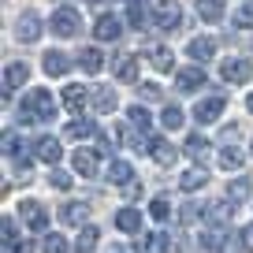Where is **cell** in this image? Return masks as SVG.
Listing matches in <instances>:
<instances>
[{
    "instance_id": "cell-1",
    "label": "cell",
    "mask_w": 253,
    "mask_h": 253,
    "mask_svg": "<svg viewBox=\"0 0 253 253\" xmlns=\"http://www.w3.org/2000/svg\"><path fill=\"white\" fill-rule=\"evenodd\" d=\"M19 112H23V123H48L56 116V97L48 89H30L23 97V108Z\"/></svg>"
},
{
    "instance_id": "cell-2",
    "label": "cell",
    "mask_w": 253,
    "mask_h": 253,
    "mask_svg": "<svg viewBox=\"0 0 253 253\" xmlns=\"http://www.w3.org/2000/svg\"><path fill=\"white\" fill-rule=\"evenodd\" d=\"M48 26H52L56 38H79L82 19H79V11H75V8H56L52 19H48Z\"/></svg>"
},
{
    "instance_id": "cell-3",
    "label": "cell",
    "mask_w": 253,
    "mask_h": 253,
    "mask_svg": "<svg viewBox=\"0 0 253 253\" xmlns=\"http://www.w3.org/2000/svg\"><path fill=\"white\" fill-rule=\"evenodd\" d=\"M153 23H157L160 30H179V23H182L179 0H157V8H153Z\"/></svg>"
},
{
    "instance_id": "cell-4",
    "label": "cell",
    "mask_w": 253,
    "mask_h": 253,
    "mask_svg": "<svg viewBox=\"0 0 253 253\" xmlns=\"http://www.w3.org/2000/svg\"><path fill=\"white\" fill-rule=\"evenodd\" d=\"M220 75H223L227 82H235V86H242V82L253 79V63L235 56V60H223V63H220Z\"/></svg>"
},
{
    "instance_id": "cell-5",
    "label": "cell",
    "mask_w": 253,
    "mask_h": 253,
    "mask_svg": "<svg viewBox=\"0 0 253 253\" xmlns=\"http://www.w3.org/2000/svg\"><path fill=\"white\" fill-rule=\"evenodd\" d=\"M223 93H212V97H201L198 101V108H194V119H198V123H216V119H220V112H223Z\"/></svg>"
},
{
    "instance_id": "cell-6",
    "label": "cell",
    "mask_w": 253,
    "mask_h": 253,
    "mask_svg": "<svg viewBox=\"0 0 253 253\" xmlns=\"http://www.w3.org/2000/svg\"><path fill=\"white\" fill-rule=\"evenodd\" d=\"M19 216H23V223H26L30 231H45V227H48V209L41 205V201H23Z\"/></svg>"
},
{
    "instance_id": "cell-7",
    "label": "cell",
    "mask_w": 253,
    "mask_h": 253,
    "mask_svg": "<svg viewBox=\"0 0 253 253\" xmlns=\"http://www.w3.org/2000/svg\"><path fill=\"white\" fill-rule=\"evenodd\" d=\"M201 86H205V71H201V67H182V71H175V89H179V93H198Z\"/></svg>"
},
{
    "instance_id": "cell-8",
    "label": "cell",
    "mask_w": 253,
    "mask_h": 253,
    "mask_svg": "<svg viewBox=\"0 0 253 253\" xmlns=\"http://www.w3.org/2000/svg\"><path fill=\"white\" fill-rule=\"evenodd\" d=\"M26 79H30V67H26V63H8V67H4V101L11 97V89L26 86Z\"/></svg>"
},
{
    "instance_id": "cell-9",
    "label": "cell",
    "mask_w": 253,
    "mask_h": 253,
    "mask_svg": "<svg viewBox=\"0 0 253 253\" xmlns=\"http://www.w3.org/2000/svg\"><path fill=\"white\" fill-rule=\"evenodd\" d=\"M34 157L45 160V164H56V160L63 157V149H60V142H56L52 134H45V138H38V142H34Z\"/></svg>"
},
{
    "instance_id": "cell-10",
    "label": "cell",
    "mask_w": 253,
    "mask_h": 253,
    "mask_svg": "<svg viewBox=\"0 0 253 253\" xmlns=\"http://www.w3.org/2000/svg\"><path fill=\"white\" fill-rule=\"evenodd\" d=\"M145 153H149L153 160H157V164H175V149H171V142H168V138H149V142H145Z\"/></svg>"
},
{
    "instance_id": "cell-11",
    "label": "cell",
    "mask_w": 253,
    "mask_h": 253,
    "mask_svg": "<svg viewBox=\"0 0 253 253\" xmlns=\"http://www.w3.org/2000/svg\"><path fill=\"white\" fill-rule=\"evenodd\" d=\"M112 75L119 82H134L138 79V60L134 56H112Z\"/></svg>"
},
{
    "instance_id": "cell-12",
    "label": "cell",
    "mask_w": 253,
    "mask_h": 253,
    "mask_svg": "<svg viewBox=\"0 0 253 253\" xmlns=\"http://www.w3.org/2000/svg\"><path fill=\"white\" fill-rule=\"evenodd\" d=\"M93 34L101 41H116L119 34H123V19H119V15H101V19H97V26H93Z\"/></svg>"
},
{
    "instance_id": "cell-13",
    "label": "cell",
    "mask_w": 253,
    "mask_h": 253,
    "mask_svg": "<svg viewBox=\"0 0 253 253\" xmlns=\"http://www.w3.org/2000/svg\"><path fill=\"white\" fill-rule=\"evenodd\" d=\"M41 67H45V75H52V79H63V75L71 71V60L52 48V52H45V63H41Z\"/></svg>"
},
{
    "instance_id": "cell-14",
    "label": "cell",
    "mask_w": 253,
    "mask_h": 253,
    "mask_svg": "<svg viewBox=\"0 0 253 253\" xmlns=\"http://www.w3.org/2000/svg\"><path fill=\"white\" fill-rule=\"evenodd\" d=\"M149 19H153V11L145 8V0H130V4H126V23L134 26V30H145Z\"/></svg>"
},
{
    "instance_id": "cell-15",
    "label": "cell",
    "mask_w": 253,
    "mask_h": 253,
    "mask_svg": "<svg viewBox=\"0 0 253 253\" xmlns=\"http://www.w3.org/2000/svg\"><path fill=\"white\" fill-rule=\"evenodd\" d=\"M19 41H26V45H34V41H38L41 38V19L38 15H23V19H19Z\"/></svg>"
},
{
    "instance_id": "cell-16",
    "label": "cell",
    "mask_w": 253,
    "mask_h": 253,
    "mask_svg": "<svg viewBox=\"0 0 253 253\" xmlns=\"http://www.w3.org/2000/svg\"><path fill=\"white\" fill-rule=\"evenodd\" d=\"M75 171L86 175V179H93L97 175V149H79L75 153Z\"/></svg>"
},
{
    "instance_id": "cell-17",
    "label": "cell",
    "mask_w": 253,
    "mask_h": 253,
    "mask_svg": "<svg viewBox=\"0 0 253 253\" xmlns=\"http://www.w3.org/2000/svg\"><path fill=\"white\" fill-rule=\"evenodd\" d=\"M86 212H89V205H86V201H67V205L60 209V220L75 227V223H86Z\"/></svg>"
},
{
    "instance_id": "cell-18",
    "label": "cell",
    "mask_w": 253,
    "mask_h": 253,
    "mask_svg": "<svg viewBox=\"0 0 253 253\" xmlns=\"http://www.w3.org/2000/svg\"><path fill=\"white\" fill-rule=\"evenodd\" d=\"M209 149H212V145H209V138H201V134H190V138H186V157H190V160L205 164V160H209Z\"/></svg>"
},
{
    "instance_id": "cell-19",
    "label": "cell",
    "mask_w": 253,
    "mask_h": 253,
    "mask_svg": "<svg viewBox=\"0 0 253 253\" xmlns=\"http://www.w3.org/2000/svg\"><path fill=\"white\" fill-rule=\"evenodd\" d=\"M116 227L126 231V235H134V231L142 227V212H138V209H119L116 212Z\"/></svg>"
},
{
    "instance_id": "cell-20",
    "label": "cell",
    "mask_w": 253,
    "mask_h": 253,
    "mask_svg": "<svg viewBox=\"0 0 253 253\" xmlns=\"http://www.w3.org/2000/svg\"><path fill=\"white\" fill-rule=\"evenodd\" d=\"M186 52H190V60H212L216 56V41L212 38H194Z\"/></svg>"
},
{
    "instance_id": "cell-21",
    "label": "cell",
    "mask_w": 253,
    "mask_h": 253,
    "mask_svg": "<svg viewBox=\"0 0 253 253\" xmlns=\"http://www.w3.org/2000/svg\"><path fill=\"white\" fill-rule=\"evenodd\" d=\"M63 104H67V112L82 116V108H86V86H67L63 89Z\"/></svg>"
},
{
    "instance_id": "cell-22",
    "label": "cell",
    "mask_w": 253,
    "mask_h": 253,
    "mask_svg": "<svg viewBox=\"0 0 253 253\" xmlns=\"http://www.w3.org/2000/svg\"><path fill=\"white\" fill-rule=\"evenodd\" d=\"M79 67H82L86 75H97V71L104 67V56H101V48H82V52H79Z\"/></svg>"
},
{
    "instance_id": "cell-23",
    "label": "cell",
    "mask_w": 253,
    "mask_h": 253,
    "mask_svg": "<svg viewBox=\"0 0 253 253\" xmlns=\"http://www.w3.org/2000/svg\"><path fill=\"white\" fill-rule=\"evenodd\" d=\"M130 179H134V171H130L126 160H112V164H108V182H116V186H130Z\"/></svg>"
},
{
    "instance_id": "cell-24",
    "label": "cell",
    "mask_w": 253,
    "mask_h": 253,
    "mask_svg": "<svg viewBox=\"0 0 253 253\" xmlns=\"http://www.w3.org/2000/svg\"><path fill=\"white\" fill-rule=\"evenodd\" d=\"M145 56H149V63L157 67V71H175V56L168 52L164 45H153V48H149Z\"/></svg>"
},
{
    "instance_id": "cell-25",
    "label": "cell",
    "mask_w": 253,
    "mask_h": 253,
    "mask_svg": "<svg viewBox=\"0 0 253 253\" xmlns=\"http://www.w3.org/2000/svg\"><path fill=\"white\" fill-rule=\"evenodd\" d=\"M89 104H93L97 112H112V108H116V89H108V86H97L93 93H89Z\"/></svg>"
},
{
    "instance_id": "cell-26",
    "label": "cell",
    "mask_w": 253,
    "mask_h": 253,
    "mask_svg": "<svg viewBox=\"0 0 253 253\" xmlns=\"http://www.w3.org/2000/svg\"><path fill=\"white\" fill-rule=\"evenodd\" d=\"M201 246H205L209 253H223V250H227V231H223V227H209L205 238H201Z\"/></svg>"
},
{
    "instance_id": "cell-27",
    "label": "cell",
    "mask_w": 253,
    "mask_h": 253,
    "mask_svg": "<svg viewBox=\"0 0 253 253\" xmlns=\"http://www.w3.org/2000/svg\"><path fill=\"white\" fill-rule=\"evenodd\" d=\"M67 138H97V123L93 119H71V123H67Z\"/></svg>"
},
{
    "instance_id": "cell-28",
    "label": "cell",
    "mask_w": 253,
    "mask_h": 253,
    "mask_svg": "<svg viewBox=\"0 0 253 253\" xmlns=\"http://www.w3.org/2000/svg\"><path fill=\"white\" fill-rule=\"evenodd\" d=\"M198 15L205 23H220L223 19V0H198Z\"/></svg>"
},
{
    "instance_id": "cell-29",
    "label": "cell",
    "mask_w": 253,
    "mask_h": 253,
    "mask_svg": "<svg viewBox=\"0 0 253 253\" xmlns=\"http://www.w3.org/2000/svg\"><path fill=\"white\" fill-rule=\"evenodd\" d=\"M97 238H101V231H97V227H82L79 242H75V253H93L97 250Z\"/></svg>"
},
{
    "instance_id": "cell-30",
    "label": "cell",
    "mask_w": 253,
    "mask_h": 253,
    "mask_svg": "<svg viewBox=\"0 0 253 253\" xmlns=\"http://www.w3.org/2000/svg\"><path fill=\"white\" fill-rule=\"evenodd\" d=\"M126 119H130V126H134V130H145V134H149V126H153V116H149V112L142 108V104H134V108L126 112Z\"/></svg>"
},
{
    "instance_id": "cell-31",
    "label": "cell",
    "mask_w": 253,
    "mask_h": 253,
    "mask_svg": "<svg viewBox=\"0 0 253 253\" xmlns=\"http://www.w3.org/2000/svg\"><path fill=\"white\" fill-rule=\"evenodd\" d=\"M205 182H209V175L201 171V168H194V171H186V175H182V179H179V186L186 190V194H194V190H201V186H205Z\"/></svg>"
},
{
    "instance_id": "cell-32",
    "label": "cell",
    "mask_w": 253,
    "mask_h": 253,
    "mask_svg": "<svg viewBox=\"0 0 253 253\" xmlns=\"http://www.w3.org/2000/svg\"><path fill=\"white\" fill-rule=\"evenodd\" d=\"M160 123H164L168 130H179V126L186 123V116H182V108H175V104H168V108L160 112Z\"/></svg>"
},
{
    "instance_id": "cell-33",
    "label": "cell",
    "mask_w": 253,
    "mask_h": 253,
    "mask_svg": "<svg viewBox=\"0 0 253 253\" xmlns=\"http://www.w3.org/2000/svg\"><path fill=\"white\" fill-rule=\"evenodd\" d=\"M250 190H253V182L246 179V175H242V179H231L227 198H231V201H246V198H250Z\"/></svg>"
},
{
    "instance_id": "cell-34",
    "label": "cell",
    "mask_w": 253,
    "mask_h": 253,
    "mask_svg": "<svg viewBox=\"0 0 253 253\" xmlns=\"http://www.w3.org/2000/svg\"><path fill=\"white\" fill-rule=\"evenodd\" d=\"M242 164H246V157H242L238 149H223V153H220V168H227V171H238Z\"/></svg>"
},
{
    "instance_id": "cell-35",
    "label": "cell",
    "mask_w": 253,
    "mask_h": 253,
    "mask_svg": "<svg viewBox=\"0 0 253 253\" xmlns=\"http://www.w3.org/2000/svg\"><path fill=\"white\" fill-rule=\"evenodd\" d=\"M149 216H153V220H160V223H164L168 216H171V201H168V198H153V205H149Z\"/></svg>"
},
{
    "instance_id": "cell-36",
    "label": "cell",
    "mask_w": 253,
    "mask_h": 253,
    "mask_svg": "<svg viewBox=\"0 0 253 253\" xmlns=\"http://www.w3.org/2000/svg\"><path fill=\"white\" fill-rule=\"evenodd\" d=\"M41 253H67V238H63V235H45Z\"/></svg>"
},
{
    "instance_id": "cell-37",
    "label": "cell",
    "mask_w": 253,
    "mask_h": 253,
    "mask_svg": "<svg viewBox=\"0 0 253 253\" xmlns=\"http://www.w3.org/2000/svg\"><path fill=\"white\" fill-rule=\"evenodd\" d=\"M71 175H67V171H60V168H52V175H48V186H52V190H71Z\"/></svg>"
},
{
    "instance_id": "cell-38",
    "label": "cell",
    "mask_w": 253,
    "mask_h": 253,
    "mask_svg": "<svg viewBox=\"0 0 253 253\" xmlns=\"http://www.w3.org/2000/svg\"><path fill=\"white\" fill-rule=\"evenodd\" d=\"M235 26L238 30H250L253 26V4H242V8L235 11Z\"/></svg>"
},
{
    "instance_id": "cell-39",
    "label": "cell",
    "mask_w": 253,
    "mask_h": 253,
    "mask_svg": "<svg viewBox=\"0 0 253 253\" xmlns=\"http://www.w3.org/2000/svg\"><path fill=\"white\" fill-rule=\"evenodd\" d=\"M149 246H153L157 253H168V250H171V235H164V231H153V235H149Z\"/></svg>"
},
{
    "instance_id": "cell-40",
    "label": "cell",
    "mask_w": 253,
    "mask_h": 253,
    "mask_svg": "<svg viewBox=\"0 0 253 253\" xmlns=\"http://www.w3.org/2000/svg\"><path fill=\"white\" fill-rule=\"evenodd\" d=\"M142 101H164V89H160L157 82H145L142 86Z\"/></svg>"
},
{
    "instance_id": "cell-41",
    "label": "cell",
    "mask_w": 253,
    "mask_h": 253,
    "mask_svg": "<svg viewBox=\"0 0 253 253\" xmlns=\"http://www.w3.org/2000/svg\"><path fill=\"white\" fill-rule=\"evenodd\" d=\"M209 220H212V223H223V220H227V205H223V201H216V205H209Z\"/></svg>"
},
{
    "instance_id": "cell-42",
    "label": "cell",
    "mask_w": 253,
    "mask_h": 253,
    "mask_svg": "<svg viewBox=\"0 0 253 253\" xmlns=\"http://www.w3.org/2000/svg\"><path fill=\"white\" fill-rule=\"evenodd\" d=\"M4 157H19V138L11 134V130L4 134Z\"/></svg>"
},
{
    "instance_id": "cell-43",
    "label": "cell",
    "mask_w": 253,
    "mask_h": 253,
    "mask_svg": "<svg viewBox=\"0 0 253 253\" xmlns=\"http://www.w3.org/2000/svg\"><path fill=\"white\" fill-rule=\"evenodd\" d=\"M97 145H101V149H97V153H112V145H116V138H112V134H97Z\"/></svg>"
},
{
    "instance_id": "cell-44",
    "label": "cell",
    "mask_w": 253,
    "mask_h": 253,
    "mask_svg": "<svg viewBox=\"0 0 253 253\" xmlns=\"http://www.w3.org/2000/svg\"><path fill=\"white\" fill-rule=\"evenodd\" d=\"M238 238H242V250L253 253V223H250V227H242V235H238Z\"/></svg>"
},
{
    "instance_id": "cell-45",
    "label": "cell",
    "mask_w": 253,
    "mask_h": 253,
    "mask_svg": "<svg viewBox=\"0 0 253 253\" xmlns=\"http://www.w3.org/2000/svg\"><path fill=\"white\" fill-rule=\"evenodd\" d=\"M198 209H201V205H182V220H186V223L198 220Z\"/></svg>"
},
{
    "instance_id": "cell-46",
    "label": "cell",
    "mask_w": 253,
    "mask_h": 253,
    "mask_svg": "<svg viewBox=\"0 0 253 253\" xmlns=\"http://www.w3.org/2000/svg\"><path fill=\"white\" fill-rule=\"evenodd\" d=\"M15 253H34V246H30V242H26V238H23V242L15 246Z\"/></svg>"
},
{
    "instance_id": "cell-47",
    "label": "cell",
    "mask_w": 253,
    "mask_h": 253,
    "mask_svg": "<svg viewBox=\"0 0 253 253\" xmlns=\"http://www.w3.org/2000/svg\"><path fill=\"white\" fill-rule=\"evenodd\" d=\"M246 104H250V112H253V93H250V101H246Z\"/></svg>"
},
{
    "instance_id": "cell-48",
    "label": "cell",
    "mask_w": 253,
    "mask_h": 253,
    "mask_svg": "<svg viewBox=\"0 0 253 253\" xmlns=\"http://www.w3.org/2000/svg\"><path fill=\"white\" fill-rule=\"evenodd\" d=\"M112 253H126V250H112Z\"/></svg>"
},
{
    "instance_id": "cell-49",
    "label": "cell",
    "mask_w": 253,
    "mask_h": 253,
    "mask_svg": "<svg viewBox=\"0 0 253 253\" xmlns=\"http://www.w3.org/2000/svg\"><path fill=\"white\" fill-rule=\"evenodd\" d=\"M86 4H97V0H86Z\"/></svg>"
}]
</instances>
